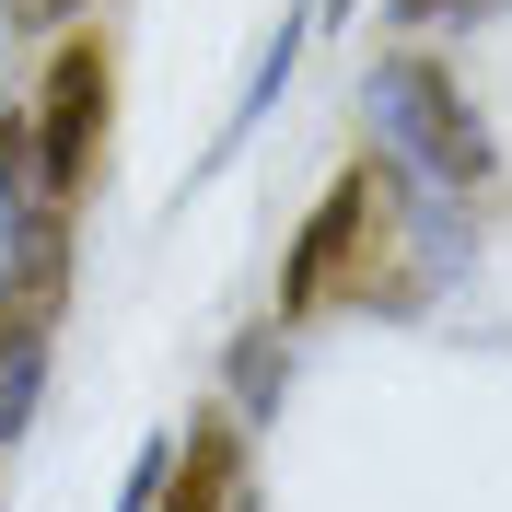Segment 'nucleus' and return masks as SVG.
<instances>
[{
	"instance_id": "nucleus-1",
	"label": "nucleus",
	"mask_w": 512,
	"mask_h": 512,
	"mask_svg": "<svg viewBox=\"0 0 512 512\" xmlns=\"http://www.w3.org/2000/svg\"><path fill=\"white\" fill-rule=\"evenodd\" d=\"M94 140H105V35H70L47 59V94H35V163H47V198H70L94 175Z\"/></svg>"
},
{
	"instance_id": "nucleus-2",
	"label": "nucleus",
	"mask_w": 512,
	"mask_h": 512,
	"mask_svg": "<svg viewBox=\"0 0 512 512\" xmlns=\"http://www.w3.org/2000/svg\"><path fill=\"white\" fill-rule=\"evenodd\" d=\"M373 198H384V175L361 163V175H338V198L315 210V233L291 245V268H280V315H315L326 303V280L350 268V245H361V222H373Z\"/></svg>"
},
{
	"instance_id": "nucleus-3",
	"label": "nucleus",
	"mask_w": 512,
	"mask_h": 512,
	"mask_svg": "<svg viewBox=\"0 0 512 512\" xmlns=\"http://www.w3.org/2000/svg\"><path fill=\"white\" fill-rule=\"evenodd\" d=\"M408 105L431 117V152H443V175H466V187H478V175H489V140L454 117V82H443V70H408Z\"/></svg>"
},
{
	"instance_id": "nucleus-4",
	"label": "nucleus",
	"mask_w": 512,
	"mask_h": 512,
	"mask_svg": "<svg viewBox=\"0 0 512 512\" xmlns=\"http://www.w3.org/2000/svg\"><path fill=\"white\" fill-rule=\"evenodd\" d=\"M222 489H233V431L210 419V431L187 443V478L163 489V512H222Z\"/></svg>"
},
{
	"instance_id": "nucleus-5",
	"label": "nucleus",
	"mask_w": 512,
	"mask_h": 512,
	"mask_svg": "<svg viewBox=\"0 0 512 512\" xmlns=\"http://www.w3.org/2000/svg\"><path fill=\"white\" fill-rule=\"evenodd\" d=\"M12 24H70V12H94V0H0Z\"/></svg>"
},
{
	"instance_id": "nucleus-6",
	"label": "nucleus",
	"mask_w": 512,
	"mask_h": 512,
	"mask_svg": "<svg viewBox=\"0 0 512 512\" xmlns=\"http://www.w3.org/2000/svg\"><path fill=\"white\" fill-rule=\"evenodd\" d=\"M408 24H454V12H478V0H396Z\"/></svg>"
}]
</instances>
